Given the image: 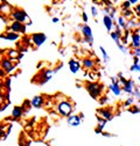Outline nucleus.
Masks as SVG:
<instances>
[{
  "label": "nucleus",
  "mask_w": 140,
  "mask_h": 146,
  "mask_svg": "<svg viewBox=\"0 0 140 146\" xmlns=\"http://www.w3.org/2000/svg\"><path fill=\"white\" fill-rule=\"evenodd\" d=\"M99 49H100V52H102V54H103V58H104V62H105V63H109V62H110V57H109V54H108V52H106V51H105V49H104L103 46H100Z\"/></svg>",
  "instance_id": "412c9836"
},
{
  "label": "nucleus",
  "mask_w": 140,
  "mask_h": 146,
  "mask_svg": "<svg viewBox=\"0 0 140 146\" xmlns=\"http://www.w3.org/2000/svg\"><path fill=\"white\" fill-rule=\"evenodd\" d=\"M11 29L13 30V33H25L26 27H25V25L15 21V22H13V23L11 25Z\"/></svg>",
  "instance_id": "423d86ee"
},
{
  "label": "nucleus",
  "mask_w": 140,
  "mask_h": 146,
  "mask_svg": "<svg viewBox=\"0 0 140 146\" xmlns=\"http://www.w3.org/2000/svg\"><path fill=\"white\" fill-rule=\"evenodd\" d=\"M135 57L137 58H140V49H135Z\"/></svg>",
  "instance_id": "393cba45"
},
{
  "label": "nucleus",
  "mask_w": 140,
  "mask_h": 146,
  "mask_svg": "<svg viewBox=\"0 0 140 146\" xmlns=\"http://www.w3.org/2000/svg\"><path fill=\"white\" fill-rule=\"evenodd\" d=\"M124 92H126V93H129V94H133V89H134V84H133V81L132 80H127L126 81V84L124 85Z\"/></svg>",
  "instance_id": "9b49d317"
},
{
  "label": "nucleus",
  "mask_w": 140,
  "mask_h": 146,
  "mask_svg": "<svg viewBox=\"0 0 140 146\" xmlns=\"http://www.w3.org/2000/svg\"><path fill=\"white\" fill-rule=\"evenodd\" d=\"M81 122H82V119H81V117L79 116H76V115H70L69 117H68V123L71 125V126H78L79 124H81Z\"/></svg>",
  "instance_id": "0eeeda50"
},
{
  "label": "nucleus",
  "mask_w": 140,
  "mask_h": 146,
  "mask_svg": "<svg viewBox=\"0 0 140 146\" xmlns=\"http://www.w3.org/2000/svg\"><path fill=\"white\" fill-rule=\"evenodd\" d=\"M137 12H138V14L140 15V5H138V6H137Z\"/></svg>",
  "instance_id": "c756f323"
},
{
  "label": "nucleus",
  "mask_w": 140,
  "mask_h": 146,
  "mask_svg": "<svg viewBox=\"0 0 140 146\" xmlns=\"http://www.w3.org/2000/svg\"><path fill=\"white\" fill-rule=\"evenodd\" d=\"M106 100H108V98H102L100 103H105V102H106Z\"/></svg>",
  "instance_id": "c85d7f7f"
},
{
  "label": "nucleus",
  "mask_w": 140,
  "mask_h": 146,
  "mask_svg": "<svg viewBox=\"0 0 140 146\" xmlns=\"http://www.w3.org/2000/svg\"><path fill=\"white\" fill-rule=\"evenodd\" d=\"M1 37H5V38L11 40V41H14V40H18L19 35L15 34V33H6V35H1Z\"/></svg>",
  "instance_id": "a211bd4d"
},
{
  "label": "nucleus",
  "mask_w": 140,
  "mask_h": 146,
  "mask_svg": "<svg viewBox=\"0 0 140 146\" xmlns=\"http://www.w3.org/2000/svg\"><path fill=\"white\" fill-rule=\"evenodd\" d=\"M130 4H137V0H131Z\"/></svg>",
  "instance_id": "473e14b6"
},
{
  "label": "nucleus",
  "mask_w": 140,
  "mask_h": 146,
  "mask_svg": "<svg viewBox=\"0 0 140 146\" xmlns=\"http://www.w3.org/2000/svg\"><path fill=\"white\" fill-rule=\"evenodd\" d=\"M46 35L44 34H42V33H38V34H34L33 35V42H34V44L36 45V46H40L41 44H43L44 43V41H46Z\"/></svg>",
  "instance_id": "39448f33"
},
{
  "label": "nucleus",
  "mask_w": 140,
  "mask_h": 146,
  "mask_svg": "<svg viewBox=\"0 0 140 146\" xmlns=\"http://www.w3.org/2000/svg\"><path fill=\"white\" fill-rule=\"evenodd\" d=\"M69 68H70V71H71L73 73L78 72L79 68H81V64H79V62H77L76 59H71V60L69 62Z\"/></svg>",
  "instance_id": "1a4fd4ad"
},
{
  "label": "nucleus",
  "mask_w": 140,
  "mask_h": 146,
  "mask_svg": "<svg viewBox=\"0 0 140 146\" xmlns=\"http://www.w3.org/2000/svg\"><path fill=\"white\" fill-rule=\"evenodd\" d=\"M3 130H4V126H3V125H0V136L3 135V133H1V131H3Z\"/></svg>",
  "instance_id": "7c9ffc66"
},
{
  "label": "nucleus",
  "mask_w": 140,
  "mask_h": 146,
  "mask_svg": "<svg viewBox=\"0 0 140 146\" xmlns=\"http://www.w3.org/2000/svg\"><path fill=\"white\" fill-rule=\"evenodd\" d=\"M57 110L63 116H70V114L73 113V104L68 101H62L57 106Z\"/></svg>",
  "instance_id": "f03ea898"
},
{
  "label": "nucleus",
  "mask_w": 140,
  "mask_h": 146,
  "mask_svg": "<svg viewBox=\"0 0 140 146\" xmlns=\"http://www.w3.org/2000/svg\"><path fill=\"white\" fill-rule=\"evenodd\" d=\"M8 56L11 57V58H16L19 54H18V51H15V50H11L9 52H8Z\"/></svg>",
  "instance_id": "5701e85b"
},
{
  "label": "nucleus",
  "mask_w": 140,
  "mask_h": 146,
  "mask_svg": "<svg viewBox=\"0 0 140 146\" xmlns=\"http://www.w3.org/2000/svg\"><path fill=\"white\" fill-rule=\"evenodd\" d=\"M83 20H84V22H86V21H88V16H86V13H83Z\"/></svg>",
  "instance_id": "cd10ccee"
},
{
  "label": "nucleus",
  "mask_w": 140,
  "mask_h": 146,
  "mask_svg": "<svg viewBox=\"0 0 140 146\" xmlns=\"http://www.w3.org/2000/svg\"><path fill=\"white\" fill-rule=\"evenodd\" d=\"M130 1H126V3H124V8H130Z\"/></svg>",
  "instance_id": "a878e982"
},
{
  "label": "nucleus",
  "mask_w": 140,
  "mask_h": 146,
  "mask_svg": "<svg viewBox=\"0 0 140 146\" xmlns=\"http://www.w3.org/2000/svg\"><path fill=\"white\" fill-rule=\"evenodd\" d=\"M132 45L135 49L140 48V35L139 34H133L132 35Z\"/></svg>",
  "instance_id": "4468645a"
},
{
  "label": "nucleus",
  "mask_w": 140,
  "mask_h": 146,
  "mask_svg": "<svg viewBox=\"0 0 140 146\" xmlns=\"http://www.w3.org/2000/svg\"><path fill=\"white\" fill-rule=\"evenodd\" d=\"M118 23H119V26L121 28H126V22H125V19L122 16H120L119 19H118Z\"/></svg>",
  "instance_id": "4be33fe9"
},
{
  "label": "nucleus",
  "mask_w": 140,
  "mask_h": 146,
  "mask_svg": "<svg viewBox=\"0 0 140 146\" xmlns=\"http://www.w3.org/2000/svg\"><path fill=\"white\" fill-rule=\"evenodd\" d=\"M131 71H135V72H140V62H139V58L135 57L134 59V64L131 66Z\"/></svg>",
  "instance_id": "aec40b11"
},
{
  "label": "nucleus",
  "mask_w": 140,
  "mask_h": 146,
  "mask_svg": "<svg viewBox=\"0 0 140 146\" xmlns=\"http://www.w3.org/2000/svg\"><path fill=\"white\" fill-rule=\"evenodd\" d=\"M138 80H139V81H140V76H139V78H138Z\"/></svg>",
  "instance_id": "72a5a7b5"
},
{
  "label": "nucleus",
  "mask_w": 140,
  "mask_h": 146,
  "mask_svg": "<svg viewBox=\"0 0 140 146\" xmlns=\"http://www.w3.org/2000/svg\"><path fill=\"white\" fill-rule=\"evenodd\" d=\"M82 34L85 36V41L89 42L90 45L94 44V36H92V30L89 26H83L82 27Z\"/></svg>",
  "instance_id": "20e7f679"
},
{
  "label": "nucleus",
  "mask_w": 140,
  "mask_h": 146,
  "mask_svg": "<svg viewBox=\"0 0 140 146\" xmlns=\"http://www.w3.org/2000/svg\"><path fill=\"white\" fill-rule=\"evenodd\" d=\"M12 16L14 17V20L16 22H20L22 25H30V19L29 16L27 15V13L22 9H14L12 12Z\"/></svg>",
  "instance_id": "f257e3e1"
},
{
  "label": "nucleus",
  "mask_w": 140,
  "mask_h": 146,
  "mask_svg": "<svg viewBox=\"0 0 140 146\" xmlns=\"http://www.w3.org/2000/svg\"><path fill=\"white\" fill-rule=\"evenodd\" d=\"M86 89L92 98H98L102 93V90H103V86L98 82H91V84H89L86 86Z\"/></svg>",
  "instance_id": "7ed1b4c3"
},
{
  "label": "nucleus",
  "mask_w": 140,
  "mask_h": 146,
  "mask_svg": "<svg viewBox=\"0 0 140 146\" xmlns=\"http://www.w3.org/2000/svg\"><path fill=\"white\" fill-rule=\"evenodd\" d=\"M110 35H111L112 40L116 42L117 45H120L121 44V42H120V34H118L117 31H114V33H110Z\"/></svg>",
  "instance_id": "6ab92c4d"
},
{
  "label": "nucleus",
  "mask_w": 140,
  "mask_h": 146,
  "mask_svg": "<svg viewBox=\"0 0 140 146\" xmlns=\"http://www.w3.org/2000/svg\"><path fill=\"white\" fill-rule=\"evenodd\" d=\"M91 12H92V15H94V16H97V15H98V12H97L96 6H92V7H91Z\"/></svg>",
  "instance_id": "b1692460"
},
{
  "label": "nucleus",
  "mask_w": 140,
  "mask_h": 146,
  "mask_svg": "<svg viewBox=\"0 0 140 146\" xmlns=\"http://www.w3.org/2000/svg\"><path fill=\"white\" fill-rule=\"evenodd\" d=\"M43 104V98L38 95V96H35L33 100H32V106L35 107V108H41Z\"/></svg>",
  "instance_id": "9d476101"
},
{
  "label": "nucleus",
  "mask_w": 140,
  "mask_h": 146,
  "mask_svg": "<svg viewBox=\"0 0 140 146\" xmlns=\"http://www.w3.org/2000/svg\"><path fill=\"white\" fill-rule=\"evenodd\" d=\"M132 102H133V99H129V100L125 102V104H126V106H129V104H131Z\"/></svg>",
  "instance_id": "bb28decb"
},
{
  "label": "nucleus",
  "mask_w": 140,
  "mask_h": 146,
  "mask_svg": "<svg viewBox=\"0 0 140 146\" xmlns=\"http://www.w3.org/2000/svg\"><path fill=\"white\" fill-rule=\"evenodd\" d=\"M103 21H104L105 28L108 29V31H111L112 26H113V22H112V19H111V17H110V16H108V15H104V19H103Z\"/></svg>",
  "instance_id": "f8f14e48"
},
{
  "label": "nucleus",
  "mask_w": 140,
  "mask_h": 146,
  "mask_svg": "<svg viewBox=\"0 0 140 146\" xmlns=\"http://www.w3.org/2000/svg\"><path fill=\"white\" fill-rule=\"evenodd\" d=\"M110 89L113 92L114 95H120V93H121V90H120V87H119L118 82H112V84L110 85Z\"/></svg>",
  "instance_id": "2eb2a0df"
},
{
  "label": "nucleus",
  "mask_w": 140,
  "mask_h": 146,
  "mask_svg": "<svg viewBox=\"0 0 140 146\" xmlns=\"http://www.w3.org/2000/svg\"><path fill=\"white\" fill-rule=\"evenodd\" d=\"M98 114L100 115V117L104 118V121H111L113 118V115L110 110H108V109H102V110L98 111Z\"/></svg>",
  "instance_id": "6e6552de"
},
{
  "label": "nucleus",
  "mask_w": 140,
  "mask_h": 146,
  "mask_svg": "<svg viewBox=\"0 0 140 146\" xmlns=\"http://www.w3.org/2000/svg\"><path fill=\"white\" fill-rule=\"evenodd\" d=\"M12 114H13V117H15V118H20V117L22 116V109H21L20 107H14Z\"/></svg>",
  "instance_id": "f3484780"
},
{
  "label": "nucleus",
  "mask_w": 140,
  "mask_h": 146,
  "mask_svg": "<svg viewBox=\"0 0 140 146\" xmlns=\"http://www.w3.org/2000/svg\"><path fill=\"white\" fill-rule=\"evenodd\" d=\"M1 65H3V67H4V70L6 72H11L13 70V64H12L11 59H5L4 58L3 62H1Z\"/></svg>",
  "instance_id": "ddd939ff"
},
{
  "label": "nucleus",
  "mask_w": 140,
  "mask_h": 146,
  "mask_svg": "<svg viewBox=\"0 0 140 146\" xmlns=\"http://www.w3.org/2000/svg\"><path fill=\"white\" fill-rule=\"evenodd\" d=\"M52 22H59V19H57V17H54V19H52Z\"/></svg>",
  "instance_id": "2f4dec72"
},
{
  "label": "nucleus",
  "mask_w": 140,
  "mask_h": 146,
  "mask_svg": "<svg viewBox=\"0 0 140 146\" xmlns=\"http://www.w3.org/2000/svg\"><path fill=\"white\" fill-rule=\"evenodd\" d=\"M83 66H84L85 68H94L95 63H94V60L90 59V58H85V59L83 60Z\"/></svg>",
  "instance_id": "dca6fc26"
}]
</instances>
